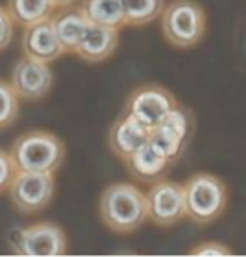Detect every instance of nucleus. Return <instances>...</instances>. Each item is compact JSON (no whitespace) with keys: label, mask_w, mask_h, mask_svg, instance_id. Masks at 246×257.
<instances>
[{"label":"nucleus","mask_w":246,"mask_h":257,"mask_svg":"<svg viewBox=\"0 0 246 257\" xmlns=\"http://www.w3.org/2000/svg\"><path fill=\"white\" fill-rule=\"evenodd\" d=\"M99 215L112 232L121 235L136 232L147 220L146 194L129 182L111 184L101 194Z\"/></svg>","instance_id":"nucleus-1"},{"label":"nucleus","mask_w":246,"mask_h":257,"mask_svg":"<svg viewBox=\"0 0 246 257\" xmlns=\"http://www.w3.org/2000/svg\"><path fill=\"white\" fill-rule=\"evenodd\" d=\"M17 171L55 174L62 166L65 147L52 132L30 131L19 136L10 147Z\"/></svg>","instance_id":"nucleus-2"},{"label":"nucleus","mask_w":246,"mask_h":257,"mask_svg":"<svg viewBox=\"0 0 246 257\" xmlns=\"http://www.w3.org/2000/svg\"><path fill=\"white\" fill-rule=\"evenodd\" d=\"M186 217L199 225L218 220L226 210L228 189L221 179L209 172H198L183 184Z\"/></svg>","instance_id":"nucleus-3"},{"label":"nucleus","mask_w":246,"mask_h":257,"mask_svg":"<svg viewBox=\"0 0 246 257\" xmlns=\"http://www.w3.org/2000/svg\"><path fill=\"white\" fill-rule=\"evenodd\" d=\"M161 30L173 47L191 49L201 42L206 32V14L194 0H173L164 5Z\"/></svg>","instance_id":"nucleus-4"},{"label":"nucleus","mask_w":246,"mask_h":257,"mask_svg":"<svg viewBox=\"0 0 246 257\" xmlns=\"http://www.w3.org/2000/svg\"><path fill=\"white\" fill-rule=\"evenodd\" d=\"M196 132V119L188 107L176 105L161 124L151 128L147 142L162 154L164 157L176 162L188 149Z\"/></svg>","instance_id":"nucleus-5"},{"label":"nucleus","mask_w":246,"mask_h":257,"mask_svg":"<svg viewBox=\"0 0 246 257\" xmlns=\"http://www.w3.org/2000/svg\"><path fill=\"white\" fill-rule=\"evenodd\" d=\"M10 247L17 255L59 257L67 250V237L57 224L37 222L29 227L15 229L10 234Z\"/></svg>","instance_id":"nucleus-6"},{"label":"nucleus","mask_w":246,"mask_h":257,"mask_svg":"<svg viewBox=\"0 0 246 257\" xmlns=\"http://www.w3.org/2000/svg\"><path fill=\"white\" fill-rule=\"evenodd\" d=\"M12 205L22 214H37L50 204L55 192L54 174L19 171L9 186Z\"/></svg>","instance_id":"nucleus-7"},{"label":"nucleus","mask_w":246,"mask_h":257,"mask_svg":"<svg viewBox=\"0 0 246 257\" xmlns=\"http://www.w3.org/2000/svg\"><path fill=\"white\" fill-rule=\"evenodd\" d=\"M176 105L178 100L169 89L157 84H146L129 94L124 105V114L152 128L161 124Z\"/></svg>","instance_id":"nucleus-8"},{"label":"nucleus","mask_w":246,"mask_h":257,"mask_svg":"<svg viewBox=\"0 0 246 257\" xmlns=\"http://www.w3.org/2000/svg\"><path fill=\"white\" fill-rule=\"evenodd\" d=\"M147 219L159 227H171L186 217L183 184L174 181H157L151 184L146 194Z\"/></svg>","instance_id":"nucleus-9"},{"label":"nucleus","mask_w":246,"mask_h":257,"mask_svg":"<svg viewBox=\"0 0 246 257\" xmlns=\"http://www.w3.org/2000/svg\"><path fill=\"white\" fill-rule=\"evenodd\" d=\"M10 85L24 100H40L54 85V72L47 62L22 55L12 69Z\"/></svg>","instance_id":"nucleus-10"},{"label":"nucleus","mask_w":246,"mask_h":257,"mask_svg":"<svg viewBox=\"0 0 246 257\" xmlns=\"http://www.w3.org/2000/svg\"><path fill=\"white\" fill-rule=\"evenodd\" d=\"M124 164L134 181L141 184H154L166 179L174 162L157 152L149 142H146L134 154L124 159Z\"/></svg>","instance_id":"nucleus-11"},{"label":"nucleus","mask_w":246,"mask_h":257,"mask_svg":"<svg viewBox=\"0 0 246 257\" xmlns=\"http://www.w3.org/2000/svg\"><path fill=\"white\" fill-rule=\"evenodd\" d=\"M22 52L27 57L42 60V62L47 64L57 60L64 54V50L57 40V35L54 32L50 19L32 24L24 29Z\"/></svg>","instance_id":"nucleus-12"},{"label":"nucleus","mask_w":246,"mask_h":257,"mask_svg":"<svg viewBox=\"0 0 246 257\" xmlns=\"http://www.w3.org/2000/svg\"><path fill=\"white\" fill-rule=\"evenodd\" d=\"M149 127L141 124L134 117L122 114L121 119H117L112 124L109 136H107V144H109L111 152L121 161H124L139 147L144 146L149 139Z\"/></svg>","instance_id":"nucleus-13"},{"label":"nucleus","mask_w":246,"mask_h":257,"mask_svg":"<svg viewBox=\"0 0 246 257\" xmlns=\"http://www.w3.org/2000/svg\"><path fill=\"white\" fill-rule=\"evenodd\" d=\"M119 44V30L89 24L74 54L89 64L109 59Z\"/></svg>","instance_id":"nucleus-14"},{"label":"nucleus","mask_w":246,"mask_h":257,"mask_svg":"<svg viewBox=\"0 0 246 257\" xmlns=\"http://www.w3.org/2000/svg\"><path fill=\"white\" fill-rule=\"evenodd\" d=\"M50 22H52L54 32L57 35V40L62 50L74 54L87 25H89V22L82 15L80 9H74L72 5H69V7L59 9L57 12L54 10Z\"/></svg>","instance_id":"nucleus-15"},{"label":"nucleus","mask_w":246,"mask_h":257,"mask_svg":"<svg viewBox=\"0 0 246 257\" xmlns=\"http://www.w3.org/2000/svg\"><path fill=\"white\" fill-rule=\"evenodd\" d=\"M79 9L89 24L116 30L126 27L121 0H82Z\"/></svg>","instance_id":"nucleus-16"},{"label":"nucleus","mask_w":246,"mask_h":257,"mask_svg":"<svg viewBox=\"0 0 246 257\" xmlns=\"http://www.w3.org/2000/svg\"><path fill=\"white\" fill-rule=\"evenodd\" d=\"M7 12L19 27H29L52 17L54 5L50 0H7Z\"/></svg>","instance_id":"nucleus-17"},{"label":"nucleus","mask_w":246,"mask_h":257,"mask_svg":"<svg viewBox=\"0 0 246 257\" xmlns=\"http://www.w3.org/2000/svg\"><path fill=\"white\" fill-rule=\"evenodd\" d=\"M126 25L142 27L161 17L164 0H121Z\"/></svg>","instance_id":"nucleus-18"},{"label":"nucleus","mask_w":246,"mask_h":257,"mask_svg":"<svg viewBox=\"0 0 246 257\" xmlns=\"http://www.w3.org/2000/svg\"><path fill=\"white\" fill-rule=\"evenodd\" d=\"M19 95L10 82L0 80V131L12 125L19 117Z\"/></svg>","instance_id":"nucleus-19"},{"label":"nucleus","mask_w":246,"mask_h":257,"mask_svg":"<svg viewBox=\"0 0 246 257\" xmlns=\"http://www.w3.org/2000/svg\"><path fill=\"white\" fill-rule=\"evenodd\" d=\"M17 172V166H15L10 152H5L0 149V194L7 191Z\"/></svg>","instance_id":"nucleus-20"},{"label":"nucleus","mask_w":246,"mask_h":257,"mask_svg":"<svg viewBox=\"0 0 246 257\" xmlns=\"http://www.w3.org/2000/svg\"><path fill=\"white\" fill-rule=\"evenodd\" d=\"M15 34V22L7 12V9L0 5V52L12 44Z\"/></svg>","instance_id":"nucleus-21"},{"label":"nucleus","mask_w":246,"mask_h":257,"mask_svg":"<svg viewBox=\"0 0 246 257\" xmlns=\"http://www.w3.org/2000/svg\"><path fill=\"white\" fill-rule=\"evenodd\" d=\"M189 255H233V250L216 240L211 242H203L189 250Z\"/></svg>","instance_id":"nucleus-22"},{"label":"nucleus","mask_w":246,"mask_h":257,"mask_svg":"<svg viewBox=\"0 0 246 257\" xmlns=\"http://www.w3.org/2000/svg\"><path fill=\"white\" fill-rule=\"evenodd\" d=\"M75 0H50V4L54 5V9H64V7H69L72 5Z\"/></svg>","instance_id":"nucleus-23"}]
</instances>
